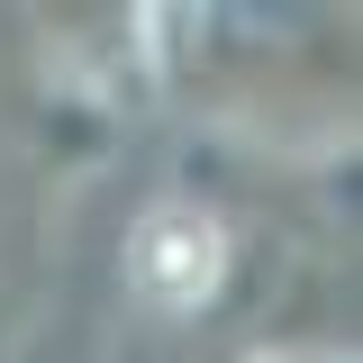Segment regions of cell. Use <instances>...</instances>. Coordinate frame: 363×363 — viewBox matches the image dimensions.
Here are the masks:
<instances>
[{
	"label": "cell",
	"mask_w": 363,
	"mask_h": 363,
	"mask_svg": "<svg viewBox=\"0 0 363 363\" xmlns=\"http://www.w3.org/2000/svg\"><path fill=\"white\" fill-rule=\"evenodd\" d=\"M128 281H136V300L164 309V318L209 309L218 281H227V227L200 200H155L128 236Z\"/></svg>",
	"instance_id": "obj_1"
}]
</instances>
